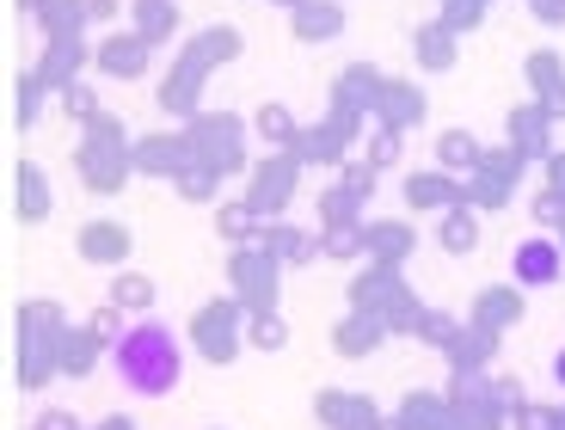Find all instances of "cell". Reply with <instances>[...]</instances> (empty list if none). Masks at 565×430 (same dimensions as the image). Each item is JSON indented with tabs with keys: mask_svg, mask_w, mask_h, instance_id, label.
Returning a JSON list of instances; mask_svg holds the SVG:
<instances>
[{
	"mask_svg": "<svg viewBox=\"0 0 565 430\" xmlns=\"http://www.w3.org/2000/svg\"><path fill=\"white\" fill-rule=\"evenodd\" d=\"M516 277H523V283H559V246L553 240H529L523 252H516Z\"/></svg>",
	"mask_w": 565,
	"mask_h": 430,
	"instance_id": "obj_2",
	"label": "cell"
},
{
	"mask_svg": "<svg viewBox=\"0 0 565 430\" xmlns=\"http://www.w3.org/2000/svg\"><path fill=\"white\" fill-rule=\"evenodd\" d=\"M111 369L129 394L160 400V394H172L179 375H184V344H179V332L160 326V320H136V326L111 344Z\"/></svg>",
	"mask_w": 565,
	"mask_h": 430,
	"instance_id": "obj_1",
	"label": "cell"
}]
</instances>
